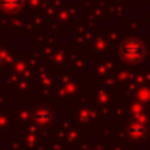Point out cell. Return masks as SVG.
I'll return each instance as SVG.
<instances>
[{"label": "cell", "instance_id": "6da1fadb", "mask_svg": "<svg viewBox=\"0 0 150 150\" xmlns=\"http://www.w3.org/2000/svg\"><path fill=\"white\" fill-rule=\"evenodd\" d=\"M122 55L127 58V60H138L141 55H143V50L139 46V42L136 41H127L122 48Z\"/></svg>", "mask_w": 150, "mask_h": 150}, {"label": "cell", "instance_id": "7a4b0ae2", "mask_svg": "<svg viewBox=\"0 0 150 150\" xmlns=\"http://www.w3.org/2000/svg\"><path fill=\"white\" fill-rule=\"evenodd\" d=\"M2 4L6 9H16L21 4V0H2Z\"/></svg>", "mask_w": 150, "mask_h": 150}]
</instances>
